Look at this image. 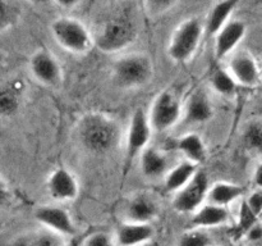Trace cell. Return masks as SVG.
<instances>
[{"label": "cell", "mask_w": 262, "mask_h": 246, "mask_svg": "<svg viewBox=\"0 0 262 246\" xmlns=\"http://www.w3.org/2000/svg\"><path fill=\"white\" fill-rule=\"evenodd\" d=\"M247 26L239 19H230L219 32L215 35L214 51L217 59L229 56L245 38Z\"/></svg>", "instance_id": "12"}, {"label": "cell", "mask_w": 262, "mask_h": 246, "mask_svg": "<svg viewBox=\"0 0 262 246\" xmlns=\"http://www.w3.org/2000/svg\"><path fill=\"white\" fill-rule=\"evenodd\" d=\"M245 204L255 217L256 215H260L262 213V190L251 194L248 199L246 200Z\"/></svg>", "instance_id": "31"}, {"label": "cell", "mask_w": 262, "mask_h": 246, "mask_svg": "<svg viewBox=\"0 0 262 246\" xmlns=\"http://www.w3.org/2000/svg\"><path fill=\"white\" fill-rule=\"evenodd\" d=\"M152 132L148 114H146L142 109L136 110L130 118L125 137V159L128 164L132 163L136 156L141 155L142 151L148 148Z\"/></svg>", "instance_id": "8"}, {"label": "cell", "mask_w": 262, "mask_h": 246, "mask_svg": "<svg viewBox=\"0 0 262 246\" xmlns=\"http://www.w3.org/2000/svg\"><path fill=\"white\" fill-rule=\"evenodd\" d=\"M205 33V26L199 18H189L174 31L168 46V54L171 60L177 63H186L196 54L202 36Z\"/></svg>", "instance_id": "5"}, {"label": "cell", "mask_w": 262, "mask_h": 246, "mask_svg": "<svg viewBox=\"0 0 262 246\" xmlns=\"http://www.w3.org/2000/svg\"><path fill=\"white\" fill-rule=\"evenodd\" d=\"M30 69L32 76L46 86H56L61 81L60 64L48 50H38L31 56Z\"/></svg>", "instance_id": "11"}, {"label": "cell", "mask_w": 262, "mask_h": 246, "mask_svg": "<svg viewBox=\"0 0 262 246\" xmlns=\"http://www.w3.org/2000/svg\"><path fill=\"white\" fill-rule=\"evenodd\" d=\"M245 190L242 186L230 182H216L210 186L209 194H207V201L209 204L217 205V207L227 208L232 202L239 199L243 195Z\"/></svg>", "instance_id": "20"}, {"label": "cell", "mask_w": 262, "mask_h": 246, "mask_svg": "<svg viewBox=\"0 0 262 246\" xmlns=\"http://www.w3.org/2000/svg\"><path fill=\"white\" fill-rule=\"evenodd\" d=\"M210 183L206 173L199 171L191 182L174 195L173 208L178 213L193 214L207 201Z\"/></svg>", "instance_id": "7"}, {"label": "cell", "mask_w": 262, "mask_h": 246, "mask_svg": "<svg viewBox=\"0 0 262 246\" xmlns=\"http://www.w3.org/2000/svg\"><path fill=\"white\" fill-rule=\"evenodd\" d=\"M227 69L237 85H242V86H255L260 81V68L251 54L245 53H237L229 59Z\"/></svg>", "instance_id": "13"}, {"label": "cell", "mask_w": 262, "mask_h": 246, "mask_svg": "<svg viewBox=\"0 0 262 246\" xmlns=\"http://www.w3.org/2000/svg\"><path fill=\"white\" fill-rule=\"evenodd\" d=\"M18 17V8L14 3L0 2V31L5 30L15 22Z\"/></svg>", "instance_id": "28"}, {"label": "cell", "mask_w": 262, "mask_h": 246, "mask_svg": "<svg viewBox=\"0 0 262 246\" xmlns=\"http://www.w3.org/2000/svg\"><path fill=\"white\" fill-rule=\"evenodd\" d=\"M238 3L233 0H224L214 4L210 10L209 15L205 22V32L210 36H215L230 19H232L233 10L235 9Z\"/></svg>", "instance_id": "19"}, {"label": "cell", "mask_w": 262, "mask_h": 246, "mask_svg": "<svg viewBox=\"0 0 262 246\" xmlns=\"http://www.w3.org/2000/svg\"><path fill=\"white\" fill-rule=\"evenodd\" d=\"M177 148L186 156V160L192 161L197 166H200L206 158V146H205L204 140L201 138V136L194 132H189L182 136L177 141Z\"/></svg>", "instance_id": "21"}, {"label": "cell", "mask_w": 262, "mask_h": 246, "mask_svg": "<svg viewBox=\"0 0 262 246\" xmlns=\"http://www.w3.org/2000/svg\"><path fill=\"white\" fill-rule=\"evenodd\" d=\"M154 228L147 223H122L115 232L118 246H142L152 240Z\"/></svg>", "instance_id": "15"}, {"label": "cell", "mask_w": 262, "mask_h": 246, "mask_svg": "<svg viewBox=\"0 0 262 246\" xmlns=\"http://www.w3.org/2000/svg\"><path fill=\"white\" fill-rule=\"evenodd\" d=\"M255 183L257 184L260 189H262V163L256 168L255 171Z\"/></svg>", "instance_id": "33"}, {"label": "cell", "mask_w": 262, "mask_h": 246, "mask_svg": "<svg viewBox=\"0 0 262 246\" xmlns=\"http://www.w3.org/2000/svg\"><path fill=\"white\" fill-rule=\"evenodd\" d=\"M9 196H10V192H9V189H8V184L5 183L4 179L0 177V207L8 201Z\"/></svg>", "instance_id": "32"}, {"label": "cell", "mask_w": 262, "mask_h": 246, "mask_svg": "<svg viewBox=\"0 0 262 246\" xmlns=\"http://www.w3.org/2000/svg\"><path fill=\"white\" fill-rule=\"evenodd\" d=\"M35 219L61 237L76 235V224L64 208L56 205H42L35 210Z\"/></svg>", "instance_id": "9"}, {"label": "cell", "mask_w": 262, "mask_h": 246, "mask_svg": "<svg viewBox=\"0 0 262 246\" xmlns=\"http://www.w3.org/2000/svg\"><path fill=\"white\" fill-rule=\"evenodd\" d=\"M214 108L209 96L202 91L192 92L183 105V120L187 125H201L210 120Z\"/></svg>", "instance_id": "14"}, {"label": "cell", "mask_w": 262, "mask_h": 246, "mask_svg": "<svg viewBox=\"0 0 262 246\" xmlns=\"http://www.w3.org/2000/svg\"><path fill=\"white\" fill-rule=\"evenodd\" d=\"M183 118V105L174 92L161 91L151 105L148 119L156 132H165Z\"/></svg>", "instance_id": "6"}, {"label": "cell", "mask_w": 262, "mask_h": 246, "mask_svg": "<svg viewBox=\"0 0 262 246\" xmlns=\"http://www.w3.org/2000/svg\"><path fill=\"white\" fill-rule=\"evenodd\" d=\"M178 246H214V241L206 230L191 228L181 236Z\"/></svg>", "instance_id": "26"}, {"label": "cell", "mask_w": 262, "mask_h": 246, "mask_svg": "<svg viewBox=\"0 0 262 246\" xmlns=\"http://www.w3.org/2000/svg\"><path fill=\"white\" fill-rule=\"evenodd\" d=\"M54 40L60 48L72 54H87L95 45L94 33L81 22L72 17L58 18L51 25Z\"/></svg>", "instance_id": "3"}, {"label": "cell", "mask_w": 262, "mask_h": 246, "mask_svg": "<svg viewBox=\"0 0 262 246\" xmlns=\"http://www.w3.org/2000/svg\"><path fill=\"white\" fill-rule=\"evenodd\" d=\"M243 142L246 148L252 153L262 155V122L252 120L245 128L243 133Z\"/></svg>", "instance_id": "25"}, {"label": "cell", "mask_w": 262, "mask_h": 246, "mask_svg": "<svg viewBox=\"0 0 262 246\" xmlns=\"http://www.w3.org/2000/svg\"><path fill=\"white\" fill-rule=\"evenodd\" d=\"M125 214H127V222L151 224V220L158 214V207L154 200L146 195H136L128 202Z\"/></svg>", "instance_id": "18"}, {"label": "cell", "mask_w": 262, "mask_h": 246, "mask_svg": "<svg viewBox=\"0 0 262 246\" xmlns=\"http://www.w3.org/2000/svg\"><path fill=\"white\" fill-rule=\"evenodd\" d=\"M228 218H229V213L227 208L205 202L199 210L192 214L191 225L192 228H197V230H207V228L223 225L227 223Z\"/></svg>", "instance_id": "16"}, {"label": "cell", "mask_w": 262, "mask_h": 246, "mask_svg": "<svg viewBox=\"0 0 262 246\" xmlns=\"http://www.w3.org/2000/svg\"><path fill=\"white\" fill-rule=\"evenodd\" d=\"M140 163L141 171L147 178H158L165 173L168 161L161 151L148 146L140 155Z\"/></svg>", "instance_id": "22"}, {"label": "cell", "mask_w": 262, "mask_h": 246, "mask_svg": "<svg viewBox=\"0 0 262 246\" xmlns=\"http://www.w3.org/2000/svg\"><path fill=\"white\" fill-rule=\"evenodd\" d=\"M174 2H163V0H156V2L145 3V7L147 8V12L151 15H161L163 13L168 12L171 7H174Z\"/></svg>", "instance_id": "30"}, {"label": "cell", "mask_w": 262, "mask_h": 246, "mask_svg": "<svg viewBox=\"0 0 262 246\" xmlns=\"http://www.w3.org/2000/svg\"><path fill=\"white\" fill-rule=\"evenodd\" d=\"M120 137L117 120L102 113H89L78 123L79 142L90 153H110L119 145Z\"/></svg>", "instance_id": "2"}, {"label": "cell", "mask_w": 262, "mask_h": 246, "mask_svg": "<svg viewBox=\"0 0 262 246\" xmlns=\"http://www.w3.org/2000/svg\"><path fill=\"white\" fill-rule=\"evenodd\" d=\"M115 241L107 233L96 232L90 235L84 241L83 246H115Z\"/></svg>", "instance_id": "29"}, {"label": "cell", "mask_w": 262, "mask_h": 246, "mask_svg": "<svg viewBox=\"0 0 262 246\" xmlns=\"http://www.w3.org/2000/svg\"><path fill=\"white\" fill-rule=\"evenodd\" d=\"M212 90L222 96H230L237 89V82L232 77L227 68H216L210 78Z\"/></svg>", "instance_id": "24"}, {"label": "cell", "mask_w": 262, "mask_h": 246, "mask_svg": "<svg viewBox=\"0 0 262 246\" xmlns=\"http://www.w3.org/2000/svg\"><path fill=\"white\" fill-rule=\"evenodd\" d=\"M137 23L130 4H118L101 22L94 35L95 45L104 53H118L135 43Z\"/></svg>", "instance_id": "1"}, {"label": "cell", "mask_w": 262, "mask_h": 246, "mask_svg": "<svg viewBox=\"0 0 262 246\" xmlns=\"http://www.w3.org/2000/svg\"><path fill=\"white\" fill-rule=\"evenodd\" d=\"M19 107V96L13 87H0V114L9 115L17 112Z\"/></svg>", "instance_id": "27"}, {"label": "cell", "mask_w": 262, "mask_h": 246, "mask_svg": "<svg viewBox=\"0 0 262 246\" xmlns=\"http://www.w3.org/2000/svg\"><path fill=\"white\" fill-rule=\"evenodd\" d=\"M197 172H199V166L184 159L183 161L177 164L165 174V178H164L165 190L177 194L193 179Z\"/></svg>", "instance_id": "17"}, {"label": "cell", "mask_w": 262, "mask_h": 246, "mask_svg": "<svg viewBox=\"0 0 262 246\" xmlns=\"http://www.w3.org/2000/svg\"><path fill=\"white\" fill-rule=\"evenodd\" d=\"M46 189L51 199L59 202L72 201L79 194L78 181L67 168L54 169L46 182Z\"/></svg>", "instance_id": "10"}, {"label": "cell", "mask_w": 262, "mask_h": 246, "mask_svg": "<svg viewBox=\"0 0 262 246\" xmlns=\"http://www.w3.org/2000/svg\"><path fill=\"white\" fill-rule=\"evenodd\" d=\"M154 77V64L146 54H128L113 66V78L123 89H136L147 85Z\"/></svg>", "instance_id": "4"}, {"label": "cell", "mask_w": 262, "mask_h": 246, "mask_svg": "<svg viewBox=\"0 0 262 246\" xmlns=\"http://www.w3.org/2000/svg\"><path fill=\"white\" fill-rule=\"evenodd\" d=\"M9 246H66V243L61 236L45 230L22 235Z\"/></svg>", "instance_id": "23"}]
</instances>
